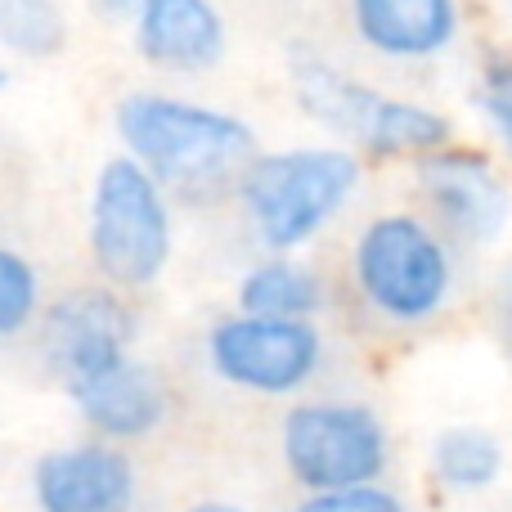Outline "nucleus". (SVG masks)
<instances>
[{
	"instance_id": "13",
	"label": "nucleus",
	"mask_w": 512,
	"mask_h": 512,
	"mask_svg": "<svg viewBox=\"0 0 512 512\" xmlns=\"http://www.w3.org/2000/svg\"><path fill=\"white\" fill-rule=\"evenodd\" d=\"M355 32L387 59H432L459 32L454 0H351Z\"/></svg>"
},
{
	"instance_id": "12",
	"label": "nucleus",
	"mask_w": 512,
	"mask_h": 512,
	"mask_svg": "<svg viewBox=\"0 0 512 512\" xmlns=\"http://www.w3.org/2000/svg\"><path fill=\"white\" fill-rule=\"evenodd\" d=\"M288 81H292V95H297L306 117H315L319 126H328V131L346 135V140H355V144H369L382 104H387L382 90L346 77L337 63H328L324 54H315V50L288 54Z\"/></svg>"
},
{
	"instance_id": "15",
	"label": "nucleus",
	"mask_w": 512,
	"mask_h": 512,
	"mask_svg": "<svg viewBox=\"0 0 512 512\" xmlns=\"http://www.w3.org/2000/svg\"><path fill=\"white\" fill-rule=\"evenodd\" d=\"M499 472H504V445L486 427H445L432 441V477L445 490L477 495L495 486Z\"/></svg>"
},
{
	"instance_id": "2",
	"label": "nucleus",
	"mask_w": 512,
	"mask_h": 512,
	"mask_svg": "<svg viewBox=\"0 0 512 512\" xmlns=\"http://www.w3.org/2000/svg\"><path fill=\"white\" fill-rule=\"evenodd\" d=\"M355 189H360V158L333 144L256 153L239 176V198L248 207L252 230L279 256L315 239Z\"/></svg>"
},
{
	"instance_id": "20",
	"label": "nucleus",
	"mask_w": 512,
	"mask_h": 512,
	"mask_svg": "<svg viewBox=\"0 0 512 512\" xmlns=\"http://www.w3.org/2000/svg\"><path fill=\"white\" fill-rule=\"evenodd\" d=\"M104 14H135V9L144 5V0H95Z\"/></svg>"
},
{
	"instance_id": "1",
	"label": "nucleus",
	"mask_w": 512,
	"mask_h": 512,
	"mask_svg": "<svg viewBox=\"0 0 512 512\" xmlns=\"http://www.w3.org/2000/svg\"><path fill=\"white\" fill-rule=\"evenodd\" d=\"M117 140L158 185L207 189L243 176L256 158V135L243 117L212 104H194L162 90H135L113 113Z\"/></svg>"
},
{
	"instance_id": "14",
	"label": "nucleus",
	"mask_w": 512,
	"mask_h": 512,
	"mask_svg": "<svg viewBox=\"0 0 512 512\" xmlns=\"http://www.w3.org/2000/svg\"><path fill=\"white\" fill-rule=\"evenodd\" d=\"M324 306V283L292 256H270L239 279V315L256 319H310Z\"/></svg>"
},
{
	"instance_id": "18",
	"label": "nucleus",
	"mask_w": 512,
	"mask_h": 512,
	"mask_svg": "<svg viewBox=\"0 0 512 512\" xmlns=\"http://www.w3.org/2000/svg\"><path fill=\"white\" fill-rule=\"evenodd\" d=\"M477 108L486 113L499 144L512 153V54H504V50L486 54L481 77H477Z\"/></svg>"
},
{
	"instance_id": "16",
	"label": "nucleus",
	"mask_w": 512,
	"mask_h": 512,
	"mask_svg": "<svg viewBox=\"0 0 512 512\" xmlns=\"http://www.w3.org/2000/svg\"><path fill=\"white\" fill-rule=\"evenodd\" d=\"M0 45L18 59H54L68 45L59 0H0Z\"/></svg>"
},
{
	"instance_id": "4",
	"label": "nucleus",
	"mask_w": 512,
	"mask_h": 512,
	"mask_svg": "<svg viewBox=\"0 0 512 512\" xmlns=\"http://www.w3.org/2000/svg\"><path fill=\"white\" fill-rule=\"evenodd\" d=\"M283 468L306 495L378 486L387 472L391 441L382 418L351 400H306L283 414L279 427Z\"/></svg>"
},
{
	"instance_id": "8",
	"label": "nucleus",
	"mask_w": 512,
	"mask_h": 512,
	"mask_svg": "<svg viewBox=\"0 0 512 512\" xmlns=\"http://www.w3.org/2000/svg\"><path fill=\"white\" fill-rule=\"evenodd\" d=\"M135 499L140 477L122 445H59L32 463L36 512H135Z\"/></svg>"
},
{
	"instance_id": "22",
	"label": "nucleus",
	"mask_w": 512,
	"mask_h": 512,
	"mask_svg": "<svg viewBox=\"0 0 512 512\" xmlns=\"http://www.w3.org/2000/svg\"><path fill=\"white\" fill-rule=\"evenodd\" d=\"M0 90H5V72H0Z\"/></svg>"
},
{
	"instance_id": "19",
	"label": "nucleus",
	"mask_w": 512,
	"mask_h": 512,
	"mask_svg": "<svg viewBox=\"0 0 512 512\" xmlns=\"http://www.w3.org/2000/svg\"><path fill=\"white\" fill-rule=\"evenodd\" d=\"M292 512H409V508L387 486H360V490H337V495H306Z\"/></svg>"
},
{
	"instance_id": "10",
	"label": "nucleus",
	"mask_w": 512,
	"mask_h": 512,
	"mask_svg": "<svg viewBox=\"0 0 512 512\" xmlns=\"http://www.w3.org/2000/svg\"><path fill=\"white\" fill-rule=\"evenodd\" d=\"M135 50L162 72H207L225 54L216 0H144L135 9Z\"/></svg>"
},
{
	"instance_id": "9",
	"label": "nucleus",
	"mask_w": 512,
	"mask_h": 512,
	"mask_svg": "<svg viewBox=\"0 0 512 512\" xmlns=\"http://www.w3.org/2000/svg\"><path fill=\"white\" fill-rule=\"evenodd\" d=\"M418 185L445 225L468 243H490L508 221V185L486 158L463 149H441L418 158Z\"/></svg>"
},
{
	"instance_id": "11",
	"label": "nucleus",
	"mask_w": 512,
	"mask_h": 512,
	"mask_svg": "<svg viewBox=\"0 0 512 512\" xmlns=\"http://www.w3.org/2000/svg\"><path fill=\"white\" fill-rule=\"evenodd\" d=\"M68 396L77 405V414L99 432V441L108 445L140 441V436L158 432L162 418H167V387L140 360L113 364L108 373L72 387Z\"/></svg>"
},
{
	"instance_id": "6",
	"label": "nucleus",
	"mask_w": 512,
	"mask_h": 512,
	"mask_svg": "<svg viewBox=\"0 0 512 512\" xmlns=\"http://www.w3.org/2000/svg\"><path fill=\"white\" fill-rule=\"evenodd\" d=\"M207 364L221 382L252 396H292L324 364V337L310 319L225 315L207 333Z\"/></svg>"
},
{
	"instance_id": "5",
	"label": "nucleus",
	"mask_w": 512,
	"mask_h": 512,
	"mask_svg": "<svg viewBox=\"0 0 512 512\" xmlns=\"http://www.w3.org/2000/svg\"><path fill=\"white\" fill-rule=\"evenodd\" d=\"M355 283L378 315L396 324H423L450 301L454 265L445 243L418 216H378L364 225L351 256Z\"/></svg>"
},
{
	"instance_id": "3",
	"label": "nucleus",
	"mask_w": 512,
	"mask_h": 512,
	"mask_svg": "<svg viewBox=\"0 0 512 512\" xmlns=\"http://www.w3.org/2000/svg\"><path fill=\"white\" fill-rule=\"evenodd\" d=\"M90 261L108 288L131 292L158 283L171 261V207L162 185L135 158H108L90 185Z\"/></svg>"
},
{
	"instance_id": "21",
	"label": "nucleus",
	"mask_w": 512,
	"mask_h": 512,
	"mask_svg": "<svg viewBox=\"0 0 512 512\" xmlns=\"http://www.w3.org/2000/svg\"><path fill=\"white\" fill-rule=\"evenodd\" d=\"M185 512H248V508H239V504H221V499H207V504H194V508H185Z\"/></svg>"
},
{
	"instance_id": "17",
	"label": "nucleus",
	"mask_w": 512,
	"mask_h": 512,
	"mask_svg": "<svg viewBox=\"0 0 512 512\" xmlns=\"http://www.w3.org/2000/svg\"><path fill=\"white\" fill-rule=\"evenodd\" d=\"M41 315V279L23 252L0 243V337L23 333Z\"/></svg>"
},
{
	"instance_id": "7",
	"label": "nucleus",
	"mask_w": 512,
	"mask_h": 512,
	"mask_svg": "<svg viewBox=\"0 0 512 512\" xmlns=\"http://www.w3.org/2000/svg\"><path fill=\"white\" fill-rule=\"evenodd\" d=\"M135 315L122 301V292L99 283V288H72L45 310V364L63 391L108 373L113 364L131 360Z\"/></svg>"
}]
</instances>
